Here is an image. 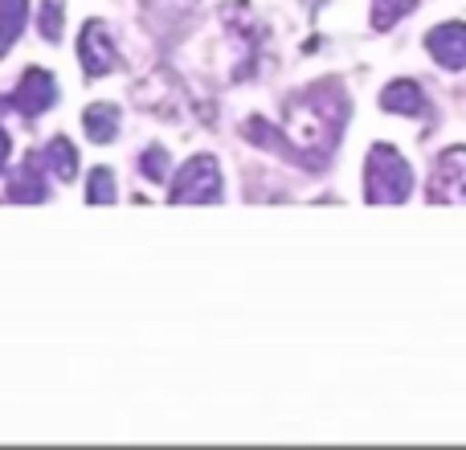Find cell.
I'll use <instances>...</instances> for the list:
<instances>
[{
  "instance_id": "cell-1",
  "label": "cell",
  "mask_w": 466,
  "mask_h": 450,
  "mask_svg": "<svg viewBox=\"0 0 466 450\" xmlns=\"http://www.w3.org/2000/svg\"><path fill=\"white\" fill-rule=\"evenodd\" d=\"M348 119V95L339 82H319V87L299 90L282 107V136L290 139V156H303V164H328L336 152L339 136H344Z\"/></svg>"
},
{
  "instance_id": "cell-2",
  "label": "cell",
  "mask_w": 466,
  "mask_h": 450,
  "mask_svg": "<svg viewBox=\"0 0 466 450\" xmlns=\"http://www.w3.org/2000/svg\"><path fill=\"white\" fill-rule=\"evenodd\" d=\"M364 185H369V201L380 205H401L413 193V169L397 148L377 144L364 164Z\"/></svg>"
},
{
  "instance_id": "cell-3",
  "label": "cell",
  "mask_w": 466,
  "mask_h": 450,
  "mask_svg": "<svg viewBox=\"0 0 466 450\" xmlns=\"http://www.w3.org/2000/svg\"><path fill=\"white\" fill-rule=\"evenodd\" d=\"M172 201H221V169L213 156H193L172 177Z\"/></svg>"
},
{
  "instance_id": "cell-4",
  "label": "cell",
  "mask_w": 466,
  "mask_h": 450,
  "mask_svg": "<svg viewBox=\"0 0 466 450\" xmlns=\"http://www.w3.org/2000/svg\"><path fill=\"white\" fill-rule=\"evenodd\" d=\"M430 201H466V148H451L434 160Z\"/></svg>"
},
{
  "instance_id": "cell-5",
  "label": "cell",
  "mask_w": 466,
  "mask_h": 450,
  "mask_svg": "<svg viewBox=\"0 0 466 450\" xmlns=\"http://www.w3.org/2000/svg\"><path fill=\"white\" fill-rule=\"evenodd\" d=\"M78 57H82V70H86L90 78H98V74H111L115 66H119V54H115V46H111V37H106L103 21H90L86 29H82Z\"/></svg>"
},
{
  "instance_id": "cell-6",
  "label": "cell",
  "mask_w": 466,
  "mask_h": 450,
  "mask_svg": "<svg viewBox=\"0 0 466 450\" xmlns=\"http://www.w3.org/2000/svg\"><path fill=\"white\" fill-rule=\"evenodd\" d=\"M426 49L434 54L438 66H446V70H466V25L451 21V25L430 29L426 33Z\"/></svg>"
},
{
  "instance_id": "cell-7",
  "label": "cell",
  "mask_w": 466,
  "mask_h": 450,
  "mask_svg": "<svg viewBox=\"0 0 466 450\" xmlns=\"http://www.w3.org/2000/svg\"><path fill=\"white\" fill-rule=\"evenodd\" d=\"M57 98V87H54V78H49L46 70H29L21 78V90L13 95V107L16 111H25V115H41L49 103Z\"/></svg>"
},
{
  "instance_id": "cell-8",
  "label": "cell",
  "mask_w": 466,
  "mask_h": 450,
  "mask_svg": "<svg viewBox=\"0 0 466 450\" xmlns=\"http://www.w3.org/2000/svg\"><path fill=\"white\" fill-rule=\"evenodd\" d=\"M380 107L393 115H410V119H418V115H430V103L426 95H421L418 82H389V90L380 95Z\"/></svg>"
},
{
  "instance_id": "cell-9",
  "label": "cell",
  "mask_w": 466,
  "mask_h": 450,
  "mask_svg": "<svg viewBox=\"0 0 466 450\" xmlns=\"http://www.w3.org/2000/svg\"><path fill=\"white\" fill-rule=\"evenodd\" d=\"M82 123H86V136L95 139V144H106V139H115V131H119V111H115L111 103H95V107H86Z\"/></svg>"
},
{
  "instance_id": "cell-10",
  "label": "cell",
  "mask_w": 466,
  "mask_h": 450,
  "mask_svg": "<svg viewBox=\"0 0 466 450\" xmlns=\"http://www.w3.org/2000/svg\"><path fill=\"white\" fill-rule=\"evenodd\" d=\"M25 8H29L25 0H0V54H5V49L16 41V33H21Z\"/></svg>"
},
{
  "instance_id": "cell-11",
  "label": "cell",
  "mask_w": 466,
  "mask_h": 450,
  "mask_svg": "<svg viewBox=\"0 0 466 450\" xmlns=\"http://www.w3.org/2000/svg\"><path fill=\"white\" fill-rule=\"evenodd\" d=\"M46 169H54V177H62V180H70L74 177V169H78V160H74V148H70V139H54V144L46 148Z\"/></svg>"
},
{
  "instance_id": "cell-12",
  "label": "cell",
  "mask_w": 466,
  "mask_h": 450,
  "mask_svg": "<svg viewBox=\"0 0 466 450\" xmlns=\"http://www.w3.org/2000/svg\"><path fill=\"white\" fill-rule=\"evenodd\" d=\"M418 0H372V29H393L405 13H413Z\"/></svg>"
},
{
  "instance_id": "cell-13",
  "label": "cell",
  "mask_w": 466,
  "mask_h": 450,
  "mask_svg": "<svg viewBox=\"0 0 466 450\" xmlns=\"http://www.w3.org/2000/svg\"><path fill=\"white\" fill-rule=\"evenodd\" d=\"M111 197H115L111 169H95V172H90V201H111Z\"/></svg>"
},
{
  "instance_id": "cell-14",
  "label": "cell",
  "mask_w": 466,
  "mask_h": 450,
  "mask_svg": "<svg viewBox=\"0 0 466 450\" xmlns=\"http://www.w3.org/2000/svg\"><path fill=\"white\" fill-rule=\"evenodd\" d=\"M139 169H144L152 180H168V152H164V148H152V152H144Z\"/></svg>"
},
{
  "instance_id": "cell-15",
  "label": "cell",
  "mask_w": 466,
  "mask_h": 450,
  "mask_svg": "<svg viewBox=\"0 0 466 450\" xmlns=\"http://www.w3.org/2000/svg\"><path fill=\"white\" fill-rule=\"evenodd\" d=\"M57 21H62V8H57V5L41 8V33H46L49 41H57V33H62V25H57Z\"/></svg>"
},
{
  "instance_id": "cell-16",
  "label": "cell",
  "mask_w": 466,
  "mask_h": 450,
  "mask_svg": "<svg viewBox=\"0 0 466 450\" xmlns=\"http://www.w3.org/2000/svg\"><path fill=\"white\" fill-rule=\"evenodd\" d=\"M5 156H8V136L0 131V164H5Z\"/></svg>"
}]
</instances>
